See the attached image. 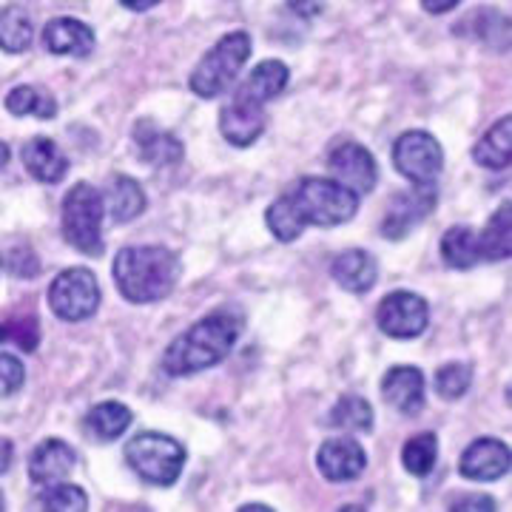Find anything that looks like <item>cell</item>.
<instances>
[{"instance_id": "b9f144b4", "label": "cell", "mask_w": 512, "mask_h": 512, "mask_svg": "<svg viewBox=\"0 0 512 512\" xmlns=\"http://www.w3.org/2000/svg\"><path fill=\"white\" fill-rule=\"evenodd\" d=\"M6 163H9V146H6V143H0V171L6 168Z\"/></svg>"}, {"instance_id": "9a60e30c", "label": "cell", "mask_w": 512, "mask_h": 512, "mask_svg": "<svg viewBox=\"0 0 512 512\" xmlns=\"http://www.w3.org/2000/svg\"><path fill=\"white\" fill-rule=\"evenodd\" d=\"M382 396L404 416H416L424 410V373L410 365L390 367L382 379Z\"/></svg>"}, {"instance_id": "d6986e66", "label": "cell", "mask_w": 512, "mask_h": 512, "mask_svg": "<svg viewBox=\"0 0 512 512\" xmlns=\"http://www.w3.org/2000/svg\"><path fill=\"white\" fill-rule=\"evenodd\" d=\"M134 146L140 160H146L154 168H165L183 160V143L171 134L157 128L151 120H137L134 123Z\"/></svg>"}, {"instance_id": "e0dca14e", "label": "cell", "mask_w": 512, "mask_h": 512, "mask_svg": "<svg viewBox=\"0 0 512 512\" xmlns=\"http://www.w3.org/2000/svg\"><path fill=\"white\" fill-rule=\"evenodd\" d=\"M43 46L60 57H89L94 49L92 26L74 18L49 20L43 29Z\"/></svg>"}, {"instance_id": "836d02e7", "label": "cell", "mask_w": 512, "mask_h": 512, "mask_svg": "<svg viewBox=\"0 0 512 512\" xmlns=\"http://www.w3.org/2000/svg\"><path fill=\"white\" fill-rule=\"evenodd\" d=\"M15 345L23 353H35L40 342V330L35 319H15V322H3L0 325V345Z\"/></svg>"}, {"instance_id": "74e56055", "label": "cell", "mask_w": 512, "mask_h": 512, "mask_svg": "<svg viewBox=\"0 0 512 512\" xmlns=\"http://www.w3.org/2000/svg\"><path fill=\"white\" fill-rule=\"evenodd\" d=\"M288 6L299 18H316V15H322L325 0H288Z\"/></svg>"}, {"instance_id": "d6a6232c", "label": "cell", "mask_w": 512, "mask_h": 512, "mask_svg": "<svg viewBox=\"0 0 512 512\" xmlns=\"http://www.w3.org/2000/svg\"><path fill=\"white\" fill-rule=\"evenodd\" d=\"M470 384H473V370L464 362H447L436 370V393L447 402L467 396Z\"/></svg>"}, {"instance_id": "277c9868", "label": "cell", "mask_w": 512, "mask_h": 512, "mask_svg": "<svg viewBox=\"0 0 512 512\" xmlns=\"http://www.w3.org/2000/svg\"><path fill=\"white\" fill-rule=\"evenodd\" d=\"M251 57V35L248 32H228L225 37L217 40V46L211 52H205L197 69L188 77L191 92L211 100L220 97L234 80H237L239 69L245 66V60Z\"/></svg>"}, {"instance_id": "ac0fdd59", "label": "cell", "mask_w": 512, "mask_h": 512, "mask_svg": "<svg viewBox=\"0 0 512 512\" xmlns=\"http://www.w3.org/2000/svg\"><path fill=\"white\" fill-rule=\"evenodd\" d=\"M288 80H291V72L282 60H262L254 72L239 83L234 97L245 100V103H254V106H265L282 94Z\"/></svg>"}, {"instance_id": "83f0119b", "label": "cell", "mask_w": 512, "mask_h": 512, "mask_svg": "<svg viewBox=\"0 0 512 512\" xmlns=\"http://www.w3.org/2000/svg\"><path fill=\"white\" fill-rule=\"evenodd\" d=\"M328 421L333 427L348 430V433H367V430H373V407L362 396L348 393L333 404Z\"/></svg>"}, {"instance_id": "f1b7e54d", "label": "cell", "mask_w": 512, "mask_h": 512, "mask_svg": "<svg viewBox=\"0 0 512 512\" xmlns=\"http://www.w3.org/2000/svg\"><path fill=\"white\" fill-rule=\"evenodd\" d=\"M6 109L15 117H29L35 114L40 120H52L57 114L55 97H49L46 92H40L35 86H18L6 94Z\"/></svg>"}, {"instance_id": "603a6c76", "label": "cell", "mask_w": 512, "mask_h": 512, "mask_svg": "<svg viewBox=\"0 0 512 512\" xmlns=\"http://www.w3.org/2000/svg\"><path fill=\"white\" fill-rule=\"evenodd\" d=\"M512 205L510 200L504 205H498L487 228L478 234V251H481V259H490V262H498V259H510L512 254Z\"/></svg>"}, {"instance_id": "2e32d148", "label": "cell", "mask_w": 512, "mask_h": 512, "mask_svg": "<svg viewBox=\"0 0 512 512\" xmlns=\"http://www.w3.org/2000/svg\"><path fill=\"white\" fill-rule=\"evenodd\" d=\"M74 464H77V453L72 444H66L63 439H46L29 456V478L40 487H49L72 476Z\"/></svg>"}, {"instance_id": "8d00e7d4", "label": "cell", "mask_w": 512, "mask_h": 512, "mask_svg": "<svg viewBox=\"0 0 512 512\" xmlns=\"http://www.w3.org/2000/svg\"><path fill=\"white\" fill-rule=\"evenodd\" d=\"M450 510H495V501L490 495H461L458 501L450 504Z\"/></svg>"}, {"instance_id": "ab89813d", "label": "cell", "mask_w": 512, "mask_h": 512, "mask_svg": "<svg viewBox=\"0 0 512 512\" xmlns=\"http://www.w3.org/2000/svg\"><path fill=\"white\" fill-rule=\"evenodd\" d=\"M461 0H421V6L430 12V15H444L450 9H456Z\"/></svg>"}, {"instance_id": "e575fe53", "label": "cell", "mask_w": 512, "mask_h": 512, "mask_svg": "<svg viewBox=\"0 0 512 512\" xmlns=\"http://www.w3.org/2000/svg\"><path fill=\"white\" fill-rule=\"evenodd\" d=\"M26 382V367L18 356L12 353H0V399L3 396H15Z\"/></svg>"}, {"instance_id": "60d3db41", "label": "cell", "mask_w": 512, "mask_h": 512, "mask_svg": "<svg viewBox=\"0 0 512 512\" xmlns=\"http://www.w3.org/2000/svg\"><path fill=\"white\" fill-rule=\"evenodd\" d=\"M126 9H131V12H146V9H151V6H157L160 0H120Z\"/></svg>"}, {"instance_id": "7c38bea8", "label": "cell", "mask_w": 512, "mask_h": 512, "mask_svg": "<svg viewBox=\"0 0 512 512\" xmlns=\"http://www.w3.org/2000/svg\"><path fill=\"white\" fill-rule=\"evenodd\" d=\"M510 447L501 439H476L458 461V473L470 481H498L510 473Z\"/></svg>"}, {"instance_id": "f546056e", "label": "cell", "mask_w": 512, "mask_h": 512, "mask_svg": "<svg viewBox=\"0 0 512 512\" xmlns=\"http://www.w3.org/2000/svg\"><path fill=\"white\" fill-rule=\"evenodd\" d=\"M439 458V439L436 433H419L404 444L402 464L410 476H430Z\"/></svg>"}, {"instance_id": "7a4b0ae2", "label": "cell", "mask_w": 512, "mask_h": 512, "mask_svg": "<svg viewBox=\"0 0 512 512\" xmlns=\"http://www.w3.org/2000/svg\"><path fill=\"white\" fill-rule=\"evenodd\" d=\"M180 259L165 245H128L114 256V285L131 305H151L174 291Z\"/></svg>"}, {"instance_id": "6da1fadb", "label": "cell", "mask_w": 512, "mask_h": 512, "mask_svg": "<svg viewBox=\"0 0 512 512\" xmlns=\"http://www.w3.org/2000/svg\"><path fill=\"white\" fill-rule=\"evenodd\" d=\"M242 313L234 308H222L200 319L194 328L180 333L163 356V370L168 376H194L208 367L220 365L237 345L242 333Z\"/></svg>"}, {"instance_id": "8fae6325", "label": "cell", "mask_w": 512, "mask_h": 512, "mask_svg": "<svg viewBox=\"0 0 512 512\" xmlns=\"http://www.w3.org/2000/svg\"><path fill=\"white\" fill-rule=\"evenodd\" d=\"M328 168L330 174L336 177V183H342L359 197L370 194L373 185H376V177H379L373 154L359 143H339L330 151Z\"/></svg>"}, {"instance_id": "f35d334b", "label": "cell", "mask_w": 512, "mask_h": 512, "mask_svg": "<svg viewBox=\"0 0 512 512\" xmlns=\"http://www.w3.org/2000/svg\"><path fill=\"white\" fill-rule=\"evenodd\" d=\"M12 461H15V444L9 439H0V476L9 473Z\"/></svg>"}, {"instance_id": "5b68a950", "label": "cell", "mask_w": 512, "mask_h": 512, "mask_svg": "<svg viewBox=\"0 0 512 512\" xmlns=\"http://www.w3.org/2000/svg\"><path fill=\"white\" fill-rule=\"evenodd\" d=\"M128 467L154 487H171L183 476L185 447L165 433H137L126 444Z\"/></svg>"}, {"instance_id": "30bf717a", "label": "cell", "mask_w": 512, "mask_h": 512, "mask_svg": "<svg viewBox=\"0 0 512 512\" xmlns=\"http://www.w3.org/2000/svg\"><path fill=\"white\" fill-rule=\"evenodd\" d=\"M439 200V194H436V188L433 183H424L416 185L410 191H404L399 194L396 200L390 202V208H387V214H384L382 222V234L387 239H404L416 225H419L430 211H433V205Z\"/></svg>"}, {"instance_id": "ba28073f", "label": "cell", "mask_w": 512, "mask_h": 512, "mask_svg": "<svg viewBox=\"0 0 512 512\" xmlns=\"http://www.w3.org/2000/svg\"><path fill=\"white\" fill-rule=\"evenodd\" d=\"M393 165L410 183H436L444 165V151L439 140L427 131H404L393 143Z\"/></svg>"}, {"instance_id": "5bb4252c", "label": "cell", "mask_w": 512, "mask_h": 512, "mask_svg": "<svg viewBox=\"0 0 512 512\" xmlns=\"http://www.w3.org/2000/svg\"><path fill=\"white\" fill-rule=\"evenodd\" d=\"M265 120H268L265 106H254V103H245L239 97H231L220 111V131L231 146L248 148L262 137Z\"/></svg>"}, {"instance_id": "d4e9b609", "label": "cell", "mask_w": 512, "mask_h": 512, "mask_svg": "<svg viewBox=\"0 0 512 512\" xmlns=\"http://www.w3.org/2000/svg\"><path fill=\"white\" fill-rule=\"evenodd\" d=\"M441 259L456 268V271H467L481 262V251H478V234L467 225H453L444 231L441 237Z\"/></svg>"}, {"instance_id": "cb8c5ba5", "label": "cell", "mask_w": 512, "mask_h": 512, "mask_svg": "<svg viewBox=\"0 0 512 512\" xmlns=\"http://www.w3.org/2000/svg\"><path fill=\"white\" fill-rule=\"evenodd\" d=\"M111 220L114 222H131L137 220L143 211H146V194L137 180L131 177H114L106 191V202Z\"/></svg>"}, {"instance_id": "4fadbf2b", "label": "cell", "mask_w": 512, "mask_h": 512, "mask_svg": "<svg viewBox=\"0 0 512 512\" xmlns=\"http://www.w3.org/2000/svg\"><path fill=\"white\" fill-rule=\"evenodd\" d=\"M316 464H319V473L333 484L353 481L365 473L367 453L356 439H328L316 453Z\"/></svg>"}, {"instance_id": "8992f818", "label": "cell", "mask_w": 512, "mask_h": 512, "mask_svg": "<svg viewBox=\"0 0 512 512\" xmlns=\"http://www.w3.org/2000/svg\"><path fill=\"white\" fill-rule=\"evenodd\" d=\"M103 214H106V205H103L100 191L89 183L74 185L63 197V237L66 242L86 256L103 254V237H100Z\"/></svg>"}, {"instance_id": "4dcf8cb0", "label": "cell", "mask_w": 512, "mask_h": 512, "mask_svg": "<svg viewBox=\"0 0 512 512\" xmlns=\"http://www.w3.org/2000/svg\"><path fill=\"white\" fill-rule=\"evenodd\" d=\"M37 504H40V510L52 512H86L89 510V495L74 484L57 481L37 495Z\"/></svg>"}, {"instance_id": "44dd1931", "label": "cell", "mask_w": 512, "mask_h": 512, "mask_svg": "<svg viewBox=\"0 0 512 512\" xmlns=\"http://www.w3.org/2000/svg\"><path fill=\"white\" fill-rule=\"evenodd\" d=\"M20 157H23V165H26V171L40 180V183H60L66 174H69V157L60 151L55 140H49V137H35V140H29L23 151H20Z\"/></svg>"}, {"instance_id": "484cf974", "label": "cell", "mask_w": 512, "mask_h": 512, "mask_svg": "<svg viewBox=\"0 0 512 512\" xmlns=\"http://www.w3.org/2000/svg\"><path fill=\"white\" fill-rule=\"evenodd\" d=\"M131 421H134V416H131V410H128L126 404L103 402L89 410L86 430L97 441H114L126 433L128 427H131Z\"/></svg>"}, {"instance_id": "1f68e13d", "label": "cell", "mask_w": 512, "mask_h": 512, "mask_svg": "<svg viewBox=\"0 0 512 512\" xmlns=\"http://www.w3.org/2000/svg\"><path fill=\"white\" fill-rule=\"evenodd\" d=\"M265 222H268L271 234H274L279 242H293V239L302 237V231H305V222L299 220V214H296V208H293L291 200H288V194L268 205Z\"/></svg>"}, {"instance_id": "d590c367", "label": "cell", "mask_w": 512, "mask_h": 512, "mask_svg": "<svg viewBox=\"0 0 512 512\" xmlns=\"http://www.w3.org/2000/svg\"><path fill=\"white\" fill-rule=\"evenodd\" d=\"M6 268L18 276V279H32V276L40 271V262H37V256L32 248H26V245H15V248L6 254Z\"/></svg>"}, {"instance_id": "3957f363", "label": "cell", "mask_w": 512, "mask_h": 512, "mask_svg": "<svg viewBox=\"0 0 512 512\" xmlns=\"http://www.w3.org/2000/svg\"><path fill=\"white\" fill-rule=\"evenodd\" d=\"M288 200L296 208L299 220L316 228H333L356 217L359 211V194H353L336 180L325 177H305L288 191Z\"/></svg>"}, {"instance_id": "7bdbcfd3", "label": "cell", "mask_w": 512, "mask_h": 512, "mask_svg": "<svg viewBox=\"0 0 512 512\" xmlns=\"http://www.w3.org/2000/svg\"><path fill=\"white\" fill-rule=\"evenodd\" d=\"M0 268H3V256H0Z\"/></svg>"}, {"instance_id": "4316f807", "label": "cell", "mask_w": 512, "mask_h": 512, "mask_svg": "<svg viewBox=\"0 0 512 512\" xmlns=\"http://www.w3.org/2000/svg\"><path fill=\"white\" fill-rule=\"evenodd\" d=\"M32 18L23 6H6L0 9V49L9 55H20L32 46Z\"/></svg>"}, {"instance_id": "7402d4cb", "label": "cell", "mask_w": 512, "mask_h": 512, "mask_svg": "<svg viewBox=\"0 0 512 512\" xmlns=\"http://www.w3.org/2000/svg\"><path fill=\"white\" fill-rule=\"evenodd\" d=\"M473 160L481 168L504 171L512 163V117H501L473 148Z\"/></svg>"}, {"instance_id": "52a82bcc", "label": "cell", "mask_w": 512, "mask_h": 512, "mask_svg": "<svg viewBox=\"0 0 512 512\" xmlns=\"http://www.w3.org/2000/svg\"><path fill=\"white\" fill-rule=\"evenodd\" d=\"M49 308L63 322H83L100 308V285L89 268H66L49 288Z\"/></svg>"}, {"instance_id": "9c48e42d", "label": "cell", "mask_w": 512, "mask_h": 512, "mask_svg": "<svg viewBox=\"0 0 512 512\" xmlns=\"http://www.w3.org/2000/svg\"><path fill=\"white\" fill-rule=\"evenodd\" d=\"M430 308L413 291H393L384 296L376 311V325L390 339H416L427 330Z\"/></svg>"}, {"instance_id": "ffe728a7", "label": "cell", "mask_w": 512, "mask_h": 512, "mask_svg": "<svg viewBox=\"0 0 512 512\" xmlns=\"http://www.w3.org/2000/svg\"><path fill=\"white\" fill-rule=\"evenodd\" d=\"M330 276L336 279L339 288L350 293H367L376 279H379V265L376 259L362 251V248H350L345 254H339L330 265Z\"/></svg>"}]
</instances>
